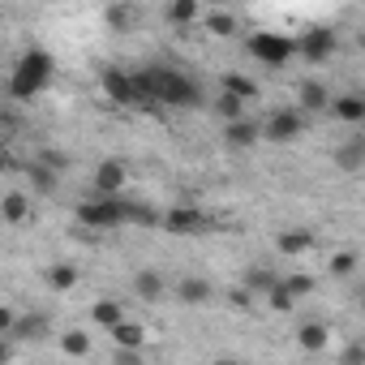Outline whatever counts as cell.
Instances as JSON below:
<instances>
[{
	"label": "cell",
	"instance_id": "10",
	"mask_svg": "<svg viewBox=\"0 0 365 365\" xmlns=\"http://www.w3.org/2000/svg\"><path fill=\"white\" fill-rule=\"evenodd\" d=\"M327 112L339 116L344 125H361V120H365V99H361V95H335V99L327 103Z\"/></svg>",
	"mask_w": 365,
	"mask_h": 365
},
{
	"label": "cell",
	"instance_id": "6",
	"mask_svg": "<svg viewBox=\"0 0 365 365\" xmlns=\"http://www.w3.org/2000/svg\"><path fill=\"white\" fill-rule=\"evenodd\" d=\"M125 185H129L125 159H99V168H95V176H91V190L103 194V198H112V194H125Z\"/></svg>",
	"mask_w": 365,
	"mask_h": 365
},
{
	"label": "cell",
	"instance_id": "30",
	"mask_svg": "<svg viewBox=\"0 0 365 365\" xmlns=\"http://www.w3.org/2000/svg\"><path fill=\"white\" fill-rule=\"evenodd\" d=\"M356 262H361V258H356L352 250H339V254H331V275H352Z\"/></svg>",
	"mask_w": 365,
	"mask_h": 365
},
{
	"label": "cell",
	"instance_id": "17",
	"mask_svg": "<svg viewBox=\"0 0 365 365\" xmlns=\"http://www.w3.org/2000/svg\"><path fill=\"white\" fill-rule=\"evenodd\" d=\"M108 331H112V339H116V348H142V344H146V331H142L138 322H129V318H120V322H112Z\"/></svg>",
	"mask_w": 365,
	"mask_h": 365
},
{
	"label": "cell",
	"instance_id": "34",
	"mask_svg": "<svg viewBox=\"0 0 365 365\" xmlns=\"http://www.w3.org/2000/svg\"><path fill=\"white\" fill-rule=\"evenodd\" d=\"M9 133H18V116L0 108V138H9Z\"/></svg>",
	"mask_w": 365,
	"mask_h": 365
},
{
	"label": "cell",
	"instance_id": "12",
	"mask_svg": "<svg viewBox=\"0 0 365 365\" xmlns=\"http://www.w3.org/2000/svg\"><path fill=\"white\" fill-rule=\"evenodd\" d=\"M297 99H301V112H327L331 86H322V82H301V86H297Z\"/></svg>",
	"mask_w": 365,
	"mask_h": 365
},
{
	"label": "cell",
	"instance_id": "16",
	"mask_svg": "<svg viewBox=\"0 0 365 365\" xmlns=\"http://www.w3.org/2000/svg\"><path fill=\"white\" fill-rule=\"evenodd\" d=\"M297 344H301L305 352H322V348L331 344V331H327L322 322H301V327H297Z\"/></svg>",
	"mask_w": 365,
	"mask_h": 365
},
{
	"label": "cell",
	"instance_id": "11",
	"mask_svg": "<svg viewBox=\"0 0 365 365\" xmlns=\"http://www.w3.org/2000/svg\"><path fill=\"white\" fill-rule=\"evenodd\" d=\"M275 250L284 254V258H301V254H309L314 250V232H297V228H288V232H279L275 237Z\"/></svg>",
	"mask_w": 365,
	"mask_h": 365
},
{
	"label": "cell",
	"instance_id": "8",
	"mask_svg": "<svg viewBox=\"0 0 365 365\" xmlns=\"http://www.w3.org/2000/svg\"><path fill=\"white\" fill-rule=\"evenodd\" d=\"M224 142H228L232 150H250L254 142H262V129H258V120L237 116V120H224Z\"/></svg>",
	"mask_w": 365,
	"mask_h": 365
},
{
	"label": "cell",
	"instance_id": "37",
	"mask_svg": "<svg viewBox=\"0 0 365 365\" xmlns=\"http://www.w3.org/2000/svg\"><path fill=\"white\" fill-rule=\"evenodd\" d=\"M14 327V309L9 305H0V331H9Z\"/></svg>",
	"mask_w": 365,
	"mask_h": 365
},
{
	"label": "cell",
	"instance_id": "29",
	"mask_svg": "<svg viewBox=\"0 0 365 365\" xmlns=\"http://www.w3.org/2000/svg\"><path fill=\"white\" fill-rule=\"evenodd\" d=\"M267 305H271V309H275V314H288V309H292V305H297V297H292V292H288V288H284V284H275V288H271V292H267Z\"/></svg>",
	"mask_w": 365,
	"mask_h": 365
},
{
	"label": "cell",
	"instance_id": "19",
	"mask_svg": "<svg viewBox=\"0 0 365 365\" xmlns=\"http://www.w3.org/2000/svg\"><path fill=\"white\" fill-rule=\"evenodd\" d=\"M120 318H125V305H120V301H112V297H103V301H95V305H91V322H95V327H103V331H108L112 322H120Z\"/></svg>",
	"mask_w": 365,
	"mask_h": 365
},
{
	"label": "cell",
	"instance_id": "25",
	"mask_svg": "<svg viewBox=\"0 0 365 365\" xmlns=\"http://www.w3.org/2000/svg\"><path fill=\"white\" fill-rule=\"evenodd\" d=\"M61 352L65 356H91V335L86 331H65L61 335Z\"/></svg>",
	"mask_w": 365,
	"mask_h": 365
},
{
	"label": "cell",
	"instance_id": "32",
	"mask_svg": "<svg viewBox=\"0 0 365 365\" xmlns=\"http://www.w3.org/2000/svg\"><path fill=\"white\" fill-rule=\"evenodd\" d=\"M18 356V344H14V335L9 331H0V361H14Z\"/></svg>",
	"mask_w": 365,
	"mask_h": 365
},
{
	"label": "cell",
	"instance_id": "26",
	"mask_svg": "<svg viewBox=\"0 0 365 365\" xmlns=\"http://www.w3.org/2000/svg\"><path fill=\"white\" fill-rule=\"evenodd\" d=\"M48 284H52L56 292H69V288L78 284V267H69V262H56V267L48 271Z\"/></svg>",
	"mask_w": 365,
	"mask_h": 365
},
{
	"label": "cell",
	"instance_id": "1",
	"mask_svg": "<svg viewBox=\"0 0 365 365\" xmlns=\"http://www.w3.org/2000/svg\"><path fill=\"white\" fill-rule=\"evenodd\" d=\"M146 86H150V103H168V108H198L202 103V86L190 73L176 69H142Z\"/></svg>",
	"mask_w": 365,
	"mask_h": 365
},
{
	"label": "cell",
	"instance_id": "9",
	"mask_svg": "<svg viewBox=\"0 0 365 365\" xmlns=\"http://www.w3.org/2000/svg\"><path fill=\"white\" fill-rule=\"evenodd\" d=\"M103 95H108L112 103H138V99H133V73L108 69V73H103Z\"/></svg>",
	"mask_w": 365,
	"mask_h": 365
},
{
	"label": "cell",
	"instance_id": "24",
	"mask_svg": "<svg viewBox=\"0 0 365 365\" xmlns=\"http://www.w3.org/2000/svg\"><path fill=\"white\" fill-rule=\"evenodd\" d=\"M224 91H232L237 99H258V82L254 78H245V73H224Z\"/></svg>",
	"mask_w": 365,
	"mask_h": 365
},
{
	"label": "cell",
	"instance_id": "23",
	"mask_svg": "<svg viewBox=\"0 0 365 365\" xmlns=\"http://www.w3.org/2000/svg\"><path fill=\"white\" fill-rule=\"evenodd\" d=\"M215 39H228V35H237V18L232 14H224V9H215V14H207V18H198Z\"/></svg>",
	"mask_w": 365,
	"mask_h": 365
},
{
	"label": "cell",
	"instance_id": "13",
	"mask_svg": "<svg viewBox=\"0 0 365 365\" xmlns=\"http://www.w3.org/2000/svg\"><path fill=\"white\" fill-rule=\"evenodd\" d=\"M335 163H339L344 172H361V168H365V138H348V142L335 150Z\"/></svg>",
	"mask_w": 365,
	"mask_h": 365
},
{
	"label": "cell",
	"instance_id": "14",
	"mask_svg": "<svg viewBox=\"0 0 365 365\" xmlns=\"http://www.w3.org/2000/svg\"><path fill=\"white\" fill-rule=\"evenodd\" d=\"M133 292H138V301H159L168 292V284H163L159 271H138L133 275Z\"/></svg>",
	"mask_w": 365,
	"mask_h": 365
},
{
	"label": "cell",
	"instance_id": "15",
	"mask_svg": "<svg viewBox=\"0 0 365 365\" xmlns=\"http://www.w3.org/2000/svg\"><path fill=\"white\" fill-rule=\"evenodd\" d=\"M52 327H48V318L43 314H26V318H14V327H9V335L14 339H43Z\"/></svg>",
	"mask_w": 365,
	"mask_h": 365
},
{
	"label": "cell",
	"instance_id": "33",
	"mask_svg": "<svg viewBox=\"0 0 365 365\" xmlns=\"http://www.w3.org/2000/svg\"><path fill=\"white\" fill-rule=\"evenodd\" d=\"M39 163H43V168H52V172H61V168H65L69 159H65L61 150H43V155H39Z\"/></svg>",
	"mask_w": 365,
	"mask_h": 365
},
{
	"label": "cell",
	"instance_id": "4",
	"mask_svg": "<svg viewBox=\"0 0 365 365\" xmlns=\"http://www.w3.org/2000/svg\"><path fill=\"white\" fill-rule=\"evenodd\" d=\"M292 43H297V56L309 61V65H327V61L335 56V48H339L335 31H327V26H314V31H305V35L292 39Z\"/></svg>",
	"mask_w": 365,
	"mask_h": 365
},
{
	"label": "cell",
	"instance_id": "28",
	"mask_svg": "<svg viewBox=\"0 0 365 365\" xmlns=\"http://www.w3.org/2000/svg\"><path fill=\"white\" fill-rule=\"evenodd\" d=\"M103 18H108L112 31H129V26H133V5H112Z\"/></svg>",
	"mask_w": 365,
	"mask_h": 365
},
{
	"label": "cell",
	"instance_id": "3",
	"mask_svg": "<svg viewBox=\"0 0 365 365\" xmlns=\"http://www.w3.org/2000/svg\"><path fill=\"white\" fill-rule=\"evenodd\" d=\"M250 52H254V61L279 69V65H288V61L297 56V43H292L288 35H271V31H262V35L250 39Z\"/></svg>",
	"mask_w": 365,
	"mask_h": 365
},
{
	"label": "cell",
	"instance_id": "38",
	"mask_svg": "<svg viewBox=\"0 0 365 365\" xmlns=\"http://www.w3.org/2000/svg\"><path fill=\"white\" fill-rule=\"evenodd\" d=\"M9 168H14V159H9V150H5V146H0V172H9Z\"/></svg>",
	"mask_w": 365,
	"mask_h": 365
},
{
	"label": "cell",
	"instance_id": "31",
	"mask_svg": "<svg viewBox=\"0 0 365 365\" xmlns=\"http://www.w3.org/2000/svg\"><path fill=\"white\" fill-rule=\"evenodd\" d=\"M279 284H284L292 297H309V292H314V279H309V275H288V279H279Z\"/></svg>",
	"mask_w": 365,
	"mask_h": 365
},
{
	"label": "cell",
	"instance_id": "27",
	"mask_svg": "<svg viewBox=\"0 0 365 365\" xmlns=\"http://www.w3.org/2000/svg\"><path fill=\"white\" fill-rule=\"evenodd\" d=\"M215 112H220L224 120H237V116H245V99H237L232 91H220V99H215Z\"/></svg>",
	"mask_w": 365,
	"mask_h": 365
},
{
	"label": "cell",
	"instance_id": "18",
	"mask_svg": "<svg viewBox=\"0 0 365 365\" xmlns=\"http://www.w3.org/2000/svg\"><path fill=\"white\" fill-rule=\"evenodd\" d=\"M202 18V5H198V0H172V5H168V22L172 26H194Z\"/></svg>",
	"mask_w": 365,
	"mask_h": 365
},
{
	"label": "cell",
	"instance_id": "22",
	"mask_svg": "<svg viewBox=\"0 0 365 365\" xmlns=\"http://www.w3.org/2000/svg\"><path fill=\"white\" fill-rule=\"evenodd\" d=\"M0 215H5L9 224H22V220L31 215V198H26L22 190H14V194H5V202H0Z\"/></svg>",
	"mask_w": 365,
	"mask_h": 365
},
{
	"label": "cell",
	"instance_id": "5",
	"mask_svg": "<svg viewBox=\"0 0 365 365\" xmlns=\"http://www.w3.org/2000/svg\"><path fill=\"white\" fill-rule=\"evenodd\" d=\"M258 129H262L267 142H292V138H301V129H305V112H297V108L271 112L267 120H258Z\"/></svg>",
	"mask_w": 365,
	"mask_h": 365
},
{
	"label": "cell",
	"instance_id": "36",
	"mask_svg": "<svg viewBox=\"0 0 365 365\" xmlns=\"http://www.w3.org/2000/svg\"><path fill=\"white\" fill-rule=\"evenodd\" d=\"M361 356H365V348H361V344H352V348H348V352H344V356H339V361H344V365H356V361H361Z\"/></svg>",
	"mask_w": 365,
	"mask_h": 365
},
{
	"label": "cell",
	"instance_id": "21",
	"mask_svg": "<svg viewBox=\"0 0 365 365\" xmlns=\"http://www.w3.org/2000/svg\"><path fill=\"white\" fill-rule=\"evenodd\" d=\"M176 297L185 301V305H207L211 301V284L207 279H180L176 284Z\"/></svg>",
	"mask_w": 365,
	"mask_h": 365
},
{
	"label": "cell",
	"instance_id": "20",
	"mask_svg": "<svg viewBox=\"0 0 365 365\" xmlns=\"http://www.w3.org/2000/svg\"><path fill=\"white\" fill-rule=\"evenodd\" d=\"M275 284H279V275H275L271 267H250V271H245V288H250L254 297H267Z\"/></svg>",
	"mask_w": 365,
	"mask_h": 365
},
{
	"label": "cell",
	"instance_id": "2",
	"mask_svg": "<svg viewBox=\"0 0 365 365\" xmlns=\"http://www.w3.org/2000/svg\"><path fill=\"white\" fill-rule=\"evenodd\" d=\"M52 73H56V61H52L43 48H31V52L18 61L14 78H9V95H14V99H35V95L52 82Z\"/></svg>",
	"mask_w": 365,
	"mask_h": 365
},
{
	"label": "cell",
	"instance_id": "35",
	"mask_svg": "<svg viewBox=\"0 0 365 365\" xmlns=\"http://www.w3.org/2000/svg\"><path fill=\"white\" fill-rule=\"evenodd\" d=\"M232 305H237V309H250V305H254V292H250V288L241 284V288L232 292Z\"/></svg>",
	"mask_w": 365,
	"mask_h": 365
},
{
	"label": "cell",
	"instance_id": "7",
	"mask_svg": "<svg viewBox=\"0 0 365 365\" xmlns=\"http://www.w3.org/2000/svg\"><path fill=\"white\" fill-rule=\"evenodd\" d=\"M159 224H163V232H172V237L207 232V215H202L198 207H172L168 215H159Z\"/></svg>",
	"mask_w": 365,
	"mask_h": 365
}]
</instances>
